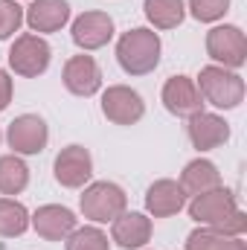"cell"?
Listing matches in <instances>:
<instances>
[{
	"label": "cell",
	"instance_id": "cell-1",
	"mask_svg": "<svg viewBox=\"0 0 247 250\" xmlns=\"http://www.w3.org/2000/svg\"><path fill=\"white\" fill-rule=\"evenodd\" d=\"M189 218L198 221L201 227H212L227 236H242L247 230V215L239 209L236 195L224 187L195 195L189 204Z\"/></svg>",
	"mask_w": 247,
	"mask_h": 250
},
{
	"label": "cell",
	"instance_id": "cell-2",
	"mask_svg": "<svg viewBox=\"0 0 247 250\" xmlns=\"http://www.w3.org/2000/svg\"><path fill=\"white\" fill-rule=\"evenodd\" d=\"M117 62L128 76H148L160 64V35L145 26L128 29L117 41Z\"/></svg>",
	"mask_w": 247,
	"mask_h": 250
},
{
	"label": "cell",
	"instance_id": "cell-3",
	"mask_svg": "<svg viewBox=\"0 0 247 250\" xmlns=\"http://www.w3.org/2000/svg\"><path fill=\"white\" fill-rule=\"evenodd\" d=\"M204 105H215L221 111H233L245 102V79L236 70L218 67V64H206L201 67L198 79H195Z\"/></svg>",
	"mask_w": 247,
	"mask_h": 250
},
{
	"label": "cell",
	"instance_id": "cell-4",
	"mask_svg": "<svg viewBox=\"0 0 247 250\" xmlns=\"http://www.w3.org/2000/svg\"><path fill=\"white\" fill-rule=\"evenodd\" d=\"M82 215L93 224H108L117 215H123L128 207V195L123 192V187L111 184V181H96L90 187H84L82 192Z\"/></svg>",
	"mask_w": 247,
	"mask_h": 250
},
{
	"label": "cell",
	"instance_id": "cell-5",
	"mask_svg": "<svg viewBox=\"0 0 247 250\" xmlns=\"http://www.w3.org/2000/svg\"><path fill=\"white\" fill-rule=\"evenodd\" d=\"M50 59H53L50 44L35 32L18 35L15 44L9 47V67L15 70V76H23V79H38L41 73H47Z\"/></svg>",
	"mask_w": 247,
	"mask_h": 250
},
{
	"label": "cell",
	"instance_id": "cell-6",
	"mask_svg": "<svg viewBox=\"0 0 247 250\" xmlns=\"http://www.w3.org/2000/svg\"><path fill=\"white\" fill-rule=\"evenodd\" d=\"M206 56L218 67H227V70H239L247 62V38L245 32L233 23H221V26H212L206 32Z\"/></svg>",
	"mask_w": 247,
	"mask_h": 250
},
{
	"label": "cell",
	"instance_id": "cell-7",
	"mask_svg": "<svg viewBox=\"0 0 247 250\" xmlns=\"http://www.w3.org/2000/svg\"><path fill=\"white\" fill-rule=\"evenodd\" d=\"M47 140H50V131L38 114H21L6 128V143L15 154H26V157L41 154L47 148Z\"/></svg>",
	"mask_w": 247,
	"mask_h": 250
},
{
	"label": "cell",
	"instance_id": "cell-8",
	"mask_svg": "<svg viewBox=\"0 0 247 250\" xmlns=\"http://www.w3.org/2000/svg\"><path fill=\"white\" fill-rule=\"evenodd\" d=\"M102 114L114 125H134L143 120L145 102H143V96L137 90H131L125 84H111L102 93Z\"/></svg>",
	"mask_w": 247,
	"mask_h": 250
},
{
	"label": "cell",
	"instance_id": "cell-9",
	"mask_svg": "<svg viewBox=\"0 0 247 250\" xmlns=\"http://www.w3.org/2000/svg\"><path fill=\"white\" fill-rule=\"evenodd\" d=\"M70 35H73V44L79 50H84V53L102 50L114 38V21H111L108 12H96L93 9V12H84V15H79L73 21Z\"/></svg>",
	"mask_w": 247,
	"mask_h": 250
},
{
	"label": "cell",
	"instance_id": "cell-10",
	"mask_svg": "<svg viewBox=\"0 0 247 250\" xmlns=\"http://www.w3.org/2000/svg\"><path fill=\"white\" fill-rule=\"evenodd\" d=\"M53 172H56V181L67 189H79L84 187L93 175V157L84 146H67L56 154V163H53Z\"/></svg>",
	"mask_w": 247,
	"mask_h": 250
},
{
	"label": "cell",
	"instance_id": "cell-11",
	"mask_svg": "<svg viewBox=\"0 0 247 250\" xmlns=\"http://www.w3.org/2000/svg\"><path fill=\"white\" fill-rule=\"evenodd\" d=\"M160 99H163L166 111L175 114V117H186L189 120L192 114L204 111V96H201L195 79H189V76H172V79H166Z\"/></svg>",
	"mask_w": 247,
	"mask_h": 250
},
{
	"label": "cell",
	"instance_id": "cell-12",
	"mask_svg": "<svg viewBox=\"0 0 247 250\" xmlns=\"http://www.w3.org/2000/svg\"><path fill=\"white\" fill-rule=\"evenodd\" d=\"M62 82L73 96H84L87 99V96H93V93L102 90V70H99V64L93 62V56L82 53V56L67 59Z\"/></svg>",
	"mask_w": 247,
	"mask_h": 250
},
{
	"label": "cell",
	"instance_id": "cell-13",
	"mask_svg": "<svg viewBox=\"0 0 247 250\" xmlns=\"http://www.w3.org/2000/svg\"><path fill=\"white\" fill-rule=\"evenodd\" d=\"M29 227L47 242H64L76 230V215H73V209H67L62 204H44L29 218Z\"/></svg>",
	"mask_w": 247,
	"mask_h": 250
},
{
	"label": "cell",
	"instance_id": "cell-14",
	"mask_svg": "<svg viewBox=\"0 0 247 250\" xmlns=\"http://www.w3.org/2000/svg\"><path fill=\"white\" fill-rule=\"evenodd\" d=\"M186 134H189V143L198 151H212V148H218V146H224L230 140V125L224 123V117H218V114L198 111V114L189 117Z\"/></svg>",
	"mask_w": 247,
	"mask_h": 250
},
{
	"label": "cell",
	"instance_id": "cell-15",
	"mask_svg": "<svg viewBox=\"0 0 247 250\" xmlns=\"http://www.w3.org/2000/svg\"><path fill=\"white\" fill-rule=\"evenodd\" d=\"M186 207V192L178 181H154L148 192H145V209L148 215L154 218H169V215H178L181 209Z\"/></svg>",
	"mask_w": 247,
	"mask_h": 250
},
{
	"label": "cell",
	"instance_id": "cell-16",
	"mask_svg": "<svg viewBox=\"0 0 247 250\" xmlns=\"http://www.w3.org/2000/svg\"><path fill=\"white\" fill-rule=\"evenodd\" d=\"M23 21L32 32H59L70 21V3L67 0H32V6L23 12Z\"/></svg>",
	"mask_w": 247,
	"mask_h": 250
},
{
	"label": "cell",
	"instance_id": "cell-17",
	"mask_svg": "<svg viewBox=\"0 0 247 250\" xmlns=\"http://www.w3.org/2000/svg\"><path fill=\"white\" fill-rule=\"evenodd\" d=\"M111 224V239L123 250H140L151 239V218L143 212H123Z\"/></svg>",
	"mask_w": 247,
	"mask_h": 250
},
{
	"label": "cell",
	"instance_id": "cell-18",
	"mask_svg": "<svg viewBox=\"0 0 247 250\" xmlns=\"http://www.w3.org/2000/svg\"><path fill=\"white\" fill-rule=\"evenodd\" d=\"M181 187H184L186 195H201V192H209V189L221 187V172L215 169V163L212 160H204V157H198V160H192V163H186L184 172H181V181H178Z\"/></svg>",
	"mask_w": 247,
	"mask_h": 250
},
{
	"label": "cell",
	"instance_id": "cell-19",
	"mask_svg": "<svg viewBox=\"0 0 247 250\" xmlns=\"http://www.w3.org/2000/svg\"><path fill=\"white\" fill-rule=\"evenodd\" d=\"M143 9L154 29H175L186 18L184 0H143Z\"/></svg>",
	"mask_w": 247,
	"mask_h": 250
},
{
	"label": "cell",
	"instance_id": "cell-20",
	"mask_svg": "<svg viewBox=\"0 0 247 250\" xmlns=\"http://www.w3.org/2000/svg\"><path fill=\"white\" fill-rule=\"evenodd\" d=\"M186 250H247V245L242 236H227L212 227H198L189 233Z\"/></svg>",
	"mask_w": 247,
	"mask_h": 250
},
{
	"label": "cell",
	"instance_id": "cell-21",
	"mask_svg": "<svg viewBox=\"0 0 247 250\" xmlns=\"http://www.w3.org/2000/svg\"><path fill=\"white\" fill-rule=\"evenodd\" d=\"M29 230V212L15 198H0V236L15 239Z\"/></svg>",
	"mask_w": 247,
	"mask_h": 250
},
{
	"label": "cell",
	"instance_id": "cell-22",
	"mask_svg": "<svg viewBox=\"0 0 247 250\" xmlns=\"http://www.w3.org/2000/svg\"><path fill=\"white\" fill-rule=\"evenodd\" d=\"M29 184V169L18 154L0 157V192L3 195H21Z\"/></svg>",
	"mask_w": 247,
	"mask_h": 250
},
{
	"label": "cell",
	"instance_id": "cell-23",
	"mask_svg": "<svg viewBox=\"0 0 247 250\" xmlns=\"http://www.w3.org/2000/svg\"><path fill=\"white\" fill-rule=\"evenodd\" d=\"M64 242H67V250H111L108 236L99 227H76Z\"/></svg>",
	"mask_w": 247,
	"mask_h": 250
},
{
	"label": "cell",
	"instance_id": "cell-24",
	"mask_svg": "<svg viewBox=\"0 0 247 250\" xmlns=\"http://www.w3.org/2000/svg\"><path fill=\"white\" fill-rule=\"evenodd\" d=\"M189 12L201 23H215L230 12V0H189Z\"/></svg>",
	"mask_w": 247,
	"mask_h": 250
},
{
	"label": "cell",
	"instance_id": "cell-25",
	"mask_svg": "<svg viewBox=\"0 0 247 250\" xmlns=\"http://www.w3.org/2000/svg\"><path fill=\"white\" fill-rule=\"evenodd\" d=\"M23 26V6L18 0H0V41L12 38Z\"/></svg>",
	"mask_w": 247,
	"mask_h": 250
},
{
	"label": "cell",
	"instance_id": "cell-26",
	"mask_svg": "<svg viewBox=\"0 0 247 250\" xmlns=\"http://www.w3.org/2000/svg\"><path fill=\"white\" fill-rule=\"evenodd\" d=\"M12 102V79L6 70H0V111H6Z\"/></svg>",
	"mask_w": 247,
	"mask_h": 250
}]
</instances>
